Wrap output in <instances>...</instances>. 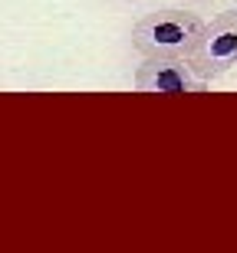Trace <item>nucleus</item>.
I'll return each mask as SVG.
<instances>
[{
	"instance_id": "nucleus-1",
	"label": "nucleus",
	"mask_w": 237,
	"mask_h": 253,
	"mask_svg": "<svg viewBox=\"0 0 237 253\" xmlns=\"http://www.w3.org/2000/svg\"><path fill=\"white\" fill-rule=\"evenodd\" d=\"M201 30L204 20L191 10H155L132 27V46L142 56H188Z\"/></svg>"
},
{
	"instance_id": "nucleus-2",
	"label": "nucleus",
	"mask_w": 237,
	"mask_h": 253,
	"mask_svg": "<svg viewBox=\"0 0 237 253\" xmlns=\"http://www.w3.org/2000/svg\"><path fill=\"white\" fill-rule=\"evenodd\" d=\"M191 69L201 79H221L237 66V7L218 13L214 20H204L194 49L188 53Z\"/></svg>"
},
{
	"instance_id": "nucleus-3",
	"label": "nucleus",
	"mask_w": 237,
	"mask_h": 253,
	"mask_svg": "<svg viewBox=\"0 0 237 253\" xmlns=\"http://www.w3.org/2000/svg\"><path fill=\"white\" fill-rule=\"evenodd\" d=\"M132 83L139 92H158V95H194L208 92V79H201L191 69L188 56H145L135 69Z\"/></svg>"
},
{
	"instance_id": "nucleus-4",
	"label": "nucleus",
	"mask_w": 237,
	"mask_h": 253,
	"mask_svg": "<svg viewBox=\"0 0 237 253\" xmlns=\"http://www.w3.org/2000/svg\"><path fill=\"white\" fill-rule=\"evenodd\" d=\"M191 3H208V0H191Z\"/></svg>"
}]
</instances>
